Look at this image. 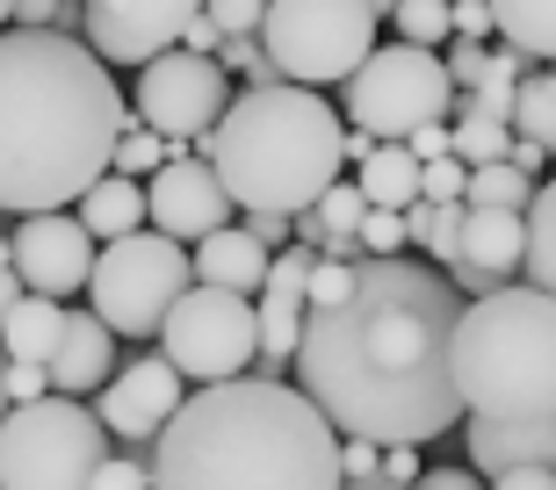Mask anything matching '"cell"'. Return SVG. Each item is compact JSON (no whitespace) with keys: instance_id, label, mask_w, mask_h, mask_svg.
<instances>
[{"instance_id":"6da1fadb","label":"cell","mask_w":556,"mask_h":490,"mask_svg":"<svg viewBox=\"0 0 556 490\" xmlns=\"http://www.w3.org/2000/svg\"><path fill=\"white\" fill-rule=\"evenodd\" d=\"M455 325L463 288H448L427 260H362V288L332 310H311L296 383L318 397L348 440H441L463 426L455 389Z\"/></svg>"},{"instance_id":"7a4b0ae2","label":"cell","mask_w":556,"mask_h":490,"mask_svg":"<svg viewBox=\"0 0 556 490\" xmlns=\"http://www.w3.org/2000/svg\"><path fill=\"white\" fill-rule=\"evenodd\" d=\"M138 108L116 94V73L94 43L65 29H8L0 37V209L37 217L73 209L87 188L116 173V144Z\"/></svg>"},{"instance_id":"3957f363","label":"cell","mask_w":556,"mask_h":490,"mask_svg":"<svg viewBox=\"0 0 556 490\" xmlns=\"http://www.w3.org/2000/svg\"><path fill=\"white\" fill-rule=\"evenodd\" d=\"M152 490H348V433L304 383H203L152 440Z\"/></svg>"},{"instance_id":"277c9868","label":"cell","mask_w":556,"mask_h":490,"mask_svg":"<svg viewBox=\"0 0 556 490\" xmlns=\"http://www.w3.org/2000/svg\"><path fill=\"white\" fill-rule=\"evenodd\" d=\"M203 159L225 173L239 209H282L304 217L318 209L332 181H348V122L326 108L318 87L275 80V87H247L225 108V122L203 138Z\"/></svg>"},{"instance_id":"5b68a950","label":"cell","mask_w":556,"mask_h":490,"mask_svg":"<svg viewBox=\"0 0 556 490\" xmlns=\"http://www.w3.org/2000/svg\"><path fill=\"white\" fill-rule=\"evenodd\" d=\"M455 389L470 418H535L556 411V296L506 282L463 304L455 325Z\"/></svg>"},{"instance_id":"8992f818","label":"cell","mask_w":556,"mask_h":490,"mask_svg":"<svg viewBox=\"0 0 556 490\" xmlns=\"http://www.w3.org/2000/svg\"><path fill=\"white\" fill-rule=\"evenodd\" d=\"M102 411H87L80 397H37V404H8L0 418V490H94L109 462Z\"/></svg>"},{"instance_id":"52a82bcc","label":"cell","mask_w":556,"mask_h":490,"mask_svg":"<svg viewBox=\"0 0 556 490\" xmlns=\"http://www.w3.org/2000/svg\"><path fill=\"white\" fill-rule=\"evenodd\" d=\"M376 8L369 0H268L261 43L282 80L296 87H348L376 51Z\"/></svg>"},{"instance_id":"ba28073f","label":"cell","mask_w":556,"mask_h":490,"mask_svg":"<svg viewBox=\"0 0 556 490\" xmlns=\"http://www.w3.org/2000/svg\"><path fill=\"white\" fill-rule=\"evenodd\" d=\"M188 288H195V253L166 231H130V238L102 245L87 304L102 310L124 339H160V325L174 318Z\"/></svg>"},{"instance_id":"9c48e42d","label":"cell","mask_w":556,"mask_h":490,"mask_svg":"<svg viewBox=\"0 0 556 490\" xmlns=\"http://www.w3.org/2000/svg\"><path fill=\"white\" fill-rule=\"evenodd\" d=\"M455 73L441 51H427V43H376L369 65L348 80V122H362V130H376L383 144H405L413 130H427V122H455Z\"/></svg>"},{"instance_id":"30bf717a","label":"cell","mask_w":556,"mask_h":490,"mask_svg":"<svg viewBox=\"0 0 556 490\" xmlns=\"http://www.w3.org/2000/svg\"><path fill=\"white\" fill-rule=\"evenodd\" d=\"M160 353L181 368L188 383H231L261 361V304L239 296V288H210L195 282L174 304V318L160 325Z\"/></svg>"},{"instance_id":"8fae6325","label":"cell","mask_w":556,"mask_h":490,"mask_svg":"<svg viewBox=\"0 0 556 490\" xmlns=\"http://www.w3.org/2000/svg\"><path fill=\"white\" fill-rule=\"evenodd\" d=\"M239 102L231 94V73L225 59H203V51H166V59L138 65V94H130V108H138V122H152L160 138L174 144H203L217 122H225V108Z\"/></svg>"},{"instance_id":"7c38bea8","label":"cell","mask_w":556,"mask_h":490,"mask_svg":"<svg viewBox=\"0 0 556 490\" xmlns=\"http://www.w3.org/2000/svg\"><path fill=\"white\" fill-rule=\"evenodd\" d=\"M210 0H80V29L109 65H152L181 51L188 22H203Z\"/></svg>"},{"instance_id":"4fadbf2b","label":"cell","mask_w":556,"mask_h":490,"mask_svg":"<svg viewBox=\"0 0 556 490\" xmlns=\"http://www.w3.org/2000/svg\"><path fill=\"white\" fill-rule=\"evenodd\" d=\"M8 260L22 267V282L37 296H73V288L94 282V260H102V238L80 224V209H37V217H15L8 231Z\"/></svg>"},{"instance_id":"5bb4252c","label":"cell","mask_w":556,"mask_h":490,"mask_svg":"<svg viewBox=\"0 0 556 490\" xmlns=\"http://www.w3.org/2000/svg\"><path fill=\"white\" fill-rule=\"evenodd\" d=\"M188 404V375L166 353H130L124 368H116V383L94 397V411H102V426L116 433V440H130V448H152L166 426H174V411Z\"/></svg>"},{"instance_id":"9a60e30c","label":"cell","mask_w":556,"mask_h":490,"mask_svg":"<svg viewBox=\"0 0 556 490\" xmlns=\"http://www.w3.org/2000/svg\"><path fill=\"white\" fill-rule=\"evenodd\" d=\"M144 195H152V231H166V238H181V245H203L210 231H225L231 224V188H225V173L195 152V159H174V166H160L152 181H144Z\"/></svg>"},{"instance_id":"2e32d148","label":"cell","mask_w":556,"mask_h":490,"mask_svg":"<svg viewBox=\"0 0 556 490\" xmlns=\"http://www.w3.org/2000/svg\"><path fill=\"white\" fill-rule=\"evenodd\" d=\"M463 454H470L477 476L556 469V411H535V418H463Z\"/></svg>"},{"instance_id":"e0dca14e","label":"cell","mask_w":556,"mask_h":490,"mask_svg":"<svg viewBox=\"0 0 556 490\" xmlns=\"http://www.w3.org/2000/svg\"><path fill=\"white\" fill-rule=\"evenodd\" d=\"M116 339H124V332L109 325L94 304L73 310L59 353H51V389H65V397H102V389L116 383Z\"/></svg>"},{"instance_id":"ac0fdd59","label":"cell","mask_w":556,"mask_h":490,"mask_svg":"<svg viewBox=\"0 0 556 490\" xmlns=\"http://www.w3.org/2000/svg\"><path fill=\"white\" fill-rule=\"evenodd\" d=\"M268 267H275V245H261L247 224H225V231H210V238L195 245V282H210V288L261 296V288H268Z\"/></svg>"},{"instance_id":"d6986e66","label":"cell","mask_w":556,"mask_h":490,"mask_svg":"<svg viewBox=\"0 0 556 490\" xmlns=\"http://www.w3.org/2000/svg\"><path fill=\"white\" fill-rule=\"evenodd\" d=\"M455 267H484V274H514L528 267V209H477L463 217V260Z\"/></svg>"},{"instance_id":"ffe728a7","label":"cell","mask_w":556,"mask_h":490,"mask_svg":"<svg viewBox=\"0 0 556 490\" xmlns=\"http://www.w3.org/2000/svg\"><path fill=\"white\" fill-rule=\"evenodd\" d=\"M80 224L94 231L102 245H116V238H130V231H152V195H144L130 173H102V181L87 188L80 203Z\"/></svg>"},{"instance_id":"44dd1931","label":"cell","mask_w":556,"mask_h":490,"mask_svg":"<svg viewBox=\"0 0 556 490\" xmlns=\"http://www.w3.org/2000/svg\"><path fill=\"white\" fill-rule=\"evenodd\" d=\"M354 181L369 195L376 209H413L427 203V159H419L413 144H376L369 159L354 166Z\"/></svg>"},{"instance_id":"7402d4cb","label":"cell","mask_w":556,"mask_h":490,"mask_svg":"<svg viewBox=\"0 0 556 490\" xmlns=\"http://www.w3.org/2000/svg\"><path fill=\"white\" fill-rule=\"evenodd\" d=\"M65 318L73 310L59 304V296H22V304H8V361H43L51 368V353H59V339H65Z\"/></svg>"},{"instance_id":"603a6c76","label":"cell","mask_w":556,"mask_h":490,"mask_svg":"<svg viewBox=\"0 0 556 490\" xmlns=\"http://www.w3.org/2000/svg\"><path fill=\"white\" fill-rule=\"evenodd\" d=\"M498 37L528 51V59H556V0H492Z\"/></svg>"},{"instance_id":"cb8c5ba5","label":"cell","mask_w":556,"mask_h":490,"mask_svg":"<svg viewBox=\"0 0 556 490\" xmlns=\"http://www.w3.org/2000/svg\"><path fill=\"white\" fill-rule=\"evenodd\" d=\"M463 217H470V203H413V209H405L413 245L427 253V260H441V267L463 260Z\"/></svg>"},{"instance_id":"d4e9b609","label":"cell","mask_w":556,"mask_h":490,"mask_svg":"<svg viewBox=\"0 0 556 490\" xmlns=\"http://www.w3.org/2000/svg\"><path fill=\"white\" fill-rule=\"evenodd\" d=\"M455 159H470V166L514 159V122H506V116H484V108L463 102V116H455Z\"/></svg>"},{"instance_id":"484cf974","label":"cell","mask_w":556,"mask_h":490,"mask_svg":"<svg viewBox=\"0 0 556 490\" xmlns=\"http://www.w3.org/2000/svg\"><path fill=\"white\" fill-rule=\"evenodd\" d=\"M514 130H520V138H535L542 152L556 159V65H542V73H528V80H520Z\"/></svg>"},{"instance_id":"4316f807","label":"cell","mask_w":556,"mask_h":490,"mask_svg":"<svg viewBox=\"0 0 556 490\" xmlns=\"http://www.w3.org/2000/svg\"><path fill=\"white\" fill-rule=\"evenodd\" d=\"M528 282L556 296V181H542L528 203Z\"/></svg>"},{"instance_id":"83f0119b","label":"cell","mask_w":556,"mask_h":490,"mask_svg":"<svg viewBox=\"0 0 556 490\" xmlns=\"http://www.w3.org/2000/svg\"><path fill=\"white\" fill-rule=\"evenodd\" d=\"M470 203L477 209H528L535 203V181H528V166H514V159L477 166L470 173Z\"/></svg>"},{"instance_id":"f1b7e54d","label":"cell","mask_w":556,"mask_h":490,"mask_svg":"<svg viewBox=\"0 0 556 490\" xmlns=\"http://www.w3.org/2000/svg\"><path fill=\"white\" fill-rule=\"evenodd\" d=\"M397 37L405 43H427V51H441V43L455 37V0H397Z\"/></svg>"},{"instance_id":"f546056e","label":"cell","mask_w":556,"mask_h":490,"mask_svg":"<svg viewBox=\"0 0 556 490\" xmlns=\"http://www.w3.org/2000/svg\"><path fill=\"white\" fill-rule=\"evenodd\" d=\"M174 159H181V144L160 138L152 122H130L124 144H116V173H130V181H138V173H160V166H174Z\"/></svg>"},{"instance_id":"4dcf8cb0","label":"cell","mask_w":556,"mask_h":490,"mask_svg":"<svg viewBox=\"0 0 556 490\" xmlns=\"http://www.w3.org/2000/svg\"><path fill=\"white\" fill-rule=\"evenodd\" d=\"M405 245H413L405 209H369V224H362V253H369V260H397Z\"/></svg>"},{"instance_id":"1f68e13d","label":"cell","mask_w":556,"mask_h":490,"mask_svg":"<svg viewBox=\"0 0 556 490\" xmlns=\"http://www.w3.org/2000/svg\"><path fill=\"white\" fill-rule=\"evenodd\" d=\"M470 159H427V203H470Z\"/></svg>"},{"instance_id":"d6a6232c","label":"cell","mask_w":556,"mask_h":490,"mask_svg":"<svg viewBox=\"0 0 556 490\" xmlns=\"http://www.w3.org/2000/svg\"><path fill=\"white\" fill-rule=\"evenodd\" d=\"M210 22H217L225 37H261V22H268V0H210Z\"/></svg>"},{"instance_id":"836d02e7","label":"cell","mask_w":556,"mask_h":490,"mask_svg":"<svg viewBox=\"0 0 556 490\" xmlns=\"http://www.w3.org/2000/svg\"><path fill=\"white\" fill-rule=\"evenodd\" d=\"M441 59H448L455 87H463V94H470V87L484 80V65H492V51H484V37H448V51H441Z\"/></svg>"},{"instance_id":"e575fe53","label":"cell","mask_w":556,"mask_h":490,"mask_svg":"<svg viewBox=\"0 0 556 490\" xmlns=\"http://www.w3.org/2000/svg\"><path fill=\"white\" fill-rule=\"evenodd\" d=\"M94 490H152V454H109Z\"/></svg>"},{"instance_id":"d590c367","label":"cell","mask_w":556,"mask_h":490,"mask_svg":"<svg viewBox=\"0 0 556 490\" xmlns=\"http://www.w3.org/2000/svg\"><path fill=\"white\" fill-rule=\"evenodd\" d=\"M51 397V368L43 361H8V404H37Z\"/></svg>"},{"instance_id":"8d00e7d4","label":"cell","mask_w":556,"mask_h":490,"mask_svg":"<svg viewBox=\"0 0 556 490\" xmlns=\"http://www.w3.org/2000/svg\"><path fill=\"white\" fill-rule=\"evenodd\" d=\"M239 217H247V231L261 245H275V253H282V245H296V217H282V209H239Z\"/></svg>"},{"instance_id":"74e56055","label":"cell","mask_w":556,"mask_h":490,"mask_svg":"<svg viewBox=\"0 0 556 490\" xmlns=\"http://www.w3.org/2000/svg\"><path fill=\"white\" fill-rule=\"evenodd\" d=\"M8 15H15V29H65L73 8H65V0H15Z\"/></svg>"},{"instance_id":"f35d334b","label":"cell","mask_w":556,"mask_h":490,"mask_svg":"<svg viewBox=\"0 0 556 490\" xmlns=\"http://www.w3.org/2000/svg\"><path fill=\"white\" fill-rule=\"evenodd\" d=\"M419 476H427V454H419L413 440L383 448V483H419Z\"/></svg>"},{"instance_id":"ab89813d","label":"cell","mask_w":556,"mask_h":490,"mask_svg":"<svg viewBox=\"0 0 556 490\" xmlns=\"http://www.w3.org/2000/svg\"><path fill=\"white\" fill-rule=\"evenodd\" d=\"M419 490H492V476H477L470 462H463V469H455V462H441V469L419 476Z\"/></svg>"},{"instance_id":"60d3db41","label":"cell","mask_w":556,"mask_h":490,"mask_svg":"<svg viewBox=\"0 0 556 490\" xmlns=\"http://www.w3.org/2000/svg\"><path fill=\"white\" fill-rule=\"evenodd\" d=\"M492 0H455V37H492Z\"/></svg>"},{"instance_id":"b9f144b4","label":"cell","mask_w":556,"mask_h":490,"mask_svg":"<svg viewBox=\"0 0 556 490\" xmlns=\"http://www.w3.org/2000/svg\"><path fill=\"white\" fill-rule=\"evenodd\" d=\"M405 144H413L419 159H448V152H455V122H427V130H413Z\"/></svg>"},{"instance_id":"7bdbcfd3","label":"cell","mask_w":556,"mask_h":490,"mask_svg":"<svg viewBox=\"0 0 556 490\" xmlns=\"http://www.w3.org/2000/svg\"><path fill=\"white\" fill-rule=\"evenodd\" d=\"M492 490H556V469H506L492 476Z\"/></svg>"},{"instance_id":"ee69618b","label":"cell","mask_w":556,"mask_h":490,"mask_svg":"<svg viewBox=\"0 0 556 490\" xmlns=\"http://www.w3.org/2000/svg\"><path fill=\"white\" fill-rule=\"evenodd\" d=\"M181 43H188V51H203V59H217V51H225V29L203 15V22H188V37H181Z\"/></svg>"},{"instance_id":"f6af8a7d","label":"cell","mask_w":556,"mask_h":490,"mask_svg":"<svg viewBox=\"0 0 556 490\" xmlns=\"http://www.w3.org/2000/svg\"><path fill=\"white\" fill-rule=\"evenodd\" d=\"M376 144H383L376 130H362V122H348V166H362V159L376 152Z\"/></svg>"},{"instance_id":"bcb514c9","label":"cell","mask_w":556,"mask_h":490,"mask_svg":"<svg viewBox=\"0 0 556 490\" xmlns=\"http://www.w3.org/2000/svg\"><path fill=\"white\" fill-rule=\"evenodd\" d=\"M514 166H528V173H542V166H549V152H542L535 138H520V130H514Z\"/></svg>"},{"instance_id":"7dc6e473","label":"cell","mask_w":556,"mask_h":490,"mask_svg":"<svg viewBox=\"0 0 556 490\" xmlns=\"http://www.w3.org/2000/svg\"><path fill=\"white\" fill-rule=\"evenodd\" d=\"M369 8H376V15H397V0H369Z\"/></svg>"},{"instance_id":"c3c4849f","label":"cell","mask_w":556,"mask_h":490,"mask_svg":"<svg viewBox=\"0 0 556 490\" xmlns=\"http://www.w3.org/2000/svg\"><path fill=\"white\" fill-rule=\"evenodd\" d=\"M383 490H419V483H383Z\"/></svg>"}]
</instances>
